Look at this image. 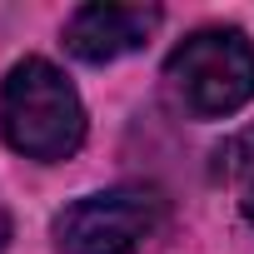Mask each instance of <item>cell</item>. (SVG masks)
Returning a JSON list of instances; mask_svg holds the SVG:
<instances>
[{"instance_id":"6da1fadb","label":"cell","mask_w":254,"mask_h":254,"mask_svg":"<svg viewBox=\"0 0 254 254\" xmlns=\"http://www.w3.org/2000/svg\"><path fill=\"white\" fill-rule=\"evenodd\" d=\"M0 135L25 160L55 165L85 145V105L75 85L40 55L10 65L0 85Z\"/></svg>"},{"instance_id":"5b68a950","label":"cell","mask_w":254,"mask_h":254,"mask_svg":"<svg viewBox=\"0 0 254 254\" xmlns=\"http://www.w3.org/2000/svg\"><path fill=\"white\" fill-rule=\"evenodd\" d=\"M219 175H229L239 190L254 180V130H244V135H234L224 150H219Z\"/></svg>"},{"instance_id":"8992f818","label":"cell","mask_w":254,"mask_h":254,"mask_svg":"<svg viewBox=\"0 0 254 254\" xmlns=\"http://www.w3.org/2000/svg\"><path fill=\"white\" fill-rule=\"evenodd\" d=\"M244 219H249V229H254V180L244 185Z\"/></svg>"},{"instance_id":"277c9868","label":"cell","mask_w":254,"mask_h":254,"mask_svg":"<svg viewBox=\"0 0 254 254\" xmlns=\"http://www.w3.org/2000/svg\"><path fill=\"white\" fill-rule=\"evenodd\" d=\"M160 25L155 5H80L65 20V50L85 65H110L140 50Z\"/></svg>"},{"instance_id":"3957f363","label":"cell","mask_w":254,"mask_h":254,"mask_svg":"<svg viewBox=\"0 0 254 254\" xmlns=\"http://www.w3.org/2000/svg\"><path fill=\"white\" fill-rule=\"evenodd\" d=\"M170 219V199L155 185H115L85 194L55 214L60 254H135Z\"/></svg>"},{"instance_id":"7a4b0ae2","label":"cell","mask_w":254,"mask_h":254,"mask_svg":"<svg viewBox=\"0 0 254 254\" xmlns=\"http://www.w3.org/2000/svg\"><path fill=\"white\" fill-rule=\"evenodd\" d=\"M165 85L199 120L234 115L239 105L254 100V45H249V35L229 30V25L194 30L165 60Z\"/></svg>"},{"instance_id":"52a82bcc","label":"cell","mask_w":254,"mask_h":254,"mask_svg":"<svg viewBox=\"0 0 254 254\" xmlns=\"http://www.w3.org/2000/svg\"><path fill=\"white\" fill-rule=\"evenodd\" d=\"M10 244V219H5V209H0V249Z\"/></svg>"}]
</instances>
